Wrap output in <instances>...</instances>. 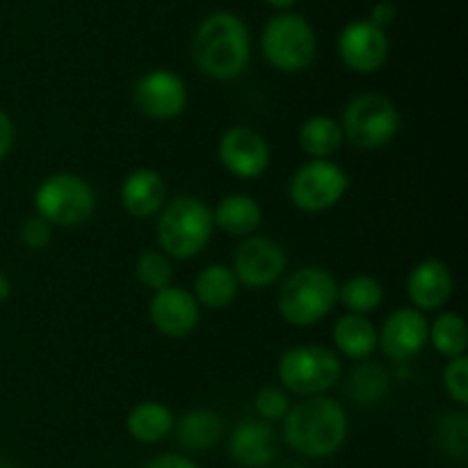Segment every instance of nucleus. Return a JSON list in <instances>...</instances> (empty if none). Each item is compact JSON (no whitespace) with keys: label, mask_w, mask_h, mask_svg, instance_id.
<instances>
[{"label":"nucleus","mask_w":468,"mask_h":468,"mask_svg":"<svg viewBox=\"0 0 468 468\" xmlns=\"http://www.w3.org/2000/svg\"><path fill=\"white\" fill-rule=\"evenodd\" d=\"M190 55L195 67L210 80H236L250 67V27L233 12L219 9L208 14L192 35Z\"/></svg>","instance_id":"f257e3e1"},{"label":"nucleus","mask_w":468,"mask_h":468,"mask_svg":"<svg viewBox=\"0 0 468 468\" xmlns=\"http://www.w3.org/2000/svg\"><path fill=\"white\" fill-rule=\"evenodd\" d=\"M350 432V420L338 400L324 396L304 398L283 419V441L297 455L324 460L336 455Z\"/></svg>","instance_id":"f03ea898"},{"label":"nucleus","mask_w":468,"mask_h":468,"mask_svg":"<svg viewBox=\"0 0 468 468\" xmlns=\"http://www.w3.org/2000/svg\"><path fill=\"white\" fill-rule=\"evenodd\" d=\"M213 208L201 197L176 195L163 206L155 222L158 250L172 261H192L213 240Z\"/></svg>","instance_id":"7ed1b4c3"},{"label":"nucleus","mask_w":468,"mask_h":468,"mask_svg":"<svg viewBox=\"0 0 468 468\" xmlns=\"http://www.w3.org/2000/svg\"><path fill=\"white\" fill-rule=\"evenodd\" d=\"M338 306V279L320 265H304L279 286L277 311L291 327H314Z\"/></svg>","instance_id":"20e7f679"},{"label":"nucleus","mask_w":468,"mask_h":468,"mask_svg":"<svg viewBox=\"0 0 468 468\" xmlns=\"http://www.w3.org/2000/svg\"><path fill=\"white\" fill-rule=\"evenodd\" d=\"M265 62L282 73H302L315 62L318 37L302 14L282 12L265 23L261 32Z\"/></svg>","instance_id":"39448f33"},{"label":"nucleus","mask_w":468,"mask_h":468,"mask_svg":"<svg viewBox=\"0 0 468 468\" xmlns=\"http://www.w3.org/2000/svg\"><path fill=\"white\" fill-rule=\"evenodd\" d=\"M341 375V356L332 347L315 343L288 347L277 364V378L283 391L302 398L324 396L336 387Z\"/></svg>","instance_id":"423d86ee"},{"label":"nucleus","mask_w":468,"mask_h":468,"mask_svg":"<svg viewBox=\"0 0 468 468\" xmlns=\"http://www.w3.org/2000/svg\"><path fill=\"white\" fill-rule=\"evenodd\" d=\"M35 210L50 227H80L94 215L96 192L80 174H50L37 186Z\"/></svg>","instance_id":"0eeeda50"},{"label":"nucleus","mask_w":468,"mask_h":468,"mask_svg":"<svg viewBox=\"0 0 468 468\" xmlns=\"http://www.w3.org/2000/svg\"><path fill=\"white\" fill-rule=\"evenodd\" d=\"M343 137L361 151L384 149L400 131V110L388 96L366 91L343 110Z\"/></svg>","instance_id":"6e6552de"},{"label":"nucleus","mask_w":468,"mask_h":468,"mask_svg":"<svg viewBox=\"0 0 468 468\" xmlns=\"http://www.w3.org/2000/svg\"><path fill=\"white\" fill-rule=\"evenodd\" d=\"M350 190V176L334 160H306L288 181V199L302 213H324L341 204Z\"/></svg>","instance_id":"1a4fd4ad"},{"label":"nucleus","mask_w":468,"mask_h":468,"mask_svg":"<svg viewBox=\"0 0 468 468\" xmlns=\"http://www.w3.org/2000/svg\"><path fill=\"white\" fill-rule=\"evenodd\" d=\"M288 268V254L274 238L254 233L242 238L233 251L231 270L240 288L263 291L283 279Z\"/></svg>","instance_id":"9d476101"},{"label":"nucleus","mask_w":468,"mask_h":468,"mask_svg":"<svg viewBox=\"0 0 468 468\" xmlns=\"http://www.w3.org/2000/svg\"><path fill=\"white\" fill-rule=\"evenodd\" d=\"M133 103L137 112L155 122H169L186 112L187 87L169 69H151L133 82Z\"/></svg>","instance_id":"9b49d317"},{"label":"nucleus","mask_w":468,"mask_h":468,"mask_svg":"<svg viewBox=\"0 0 468 468\" xmlns=\"http://www.w3.org/2000/svg\"><path fill=\"white\" fill-rule=\"evenodd\" d=\"M218 158L231 176L254 181L268 172L272 149L263 133H259L256 128L231 126L219 137Z\"/></svg>","instance_id":"f8f14e48"},{"label":"nucleus","mask_w":468,"mask_h":468,"mask_svg":"<svg viewBox=\"0 0 468 468\" xmlns=\"http://www.w3.org/2000/svg\"><path fill=\"white\" fill-rule=\"evenodd\" d=\"M430 346V320L414 306H400L378 329V347L393 364L416 359Z\"/></svg>","instance_id":"ddd939ff"},{"label":"nucleus","mask_w":468,"mask_h":468,"mask_svg":"<svg viewBox=\"0 0 468 468\" xmlns=\"http://www.w3.org/2000/svg\"><path fill=\"white\" fill-rule=\"evenodd\" d=\"M341 62L359 76L378 73L388 58V35L382 27L373 26L368 18L350 21L341 30L336 41Z\"/></svg>","instance_id":"4468645a"},{"label":"nucleus","mask_w":468,"mask_h":468,"mask_svg":"<svg viewBox=\"0 0 468 468\" xmlns=\"http://www.w3.org/2000/svg\"><path fill=\"white\" fill-rule=\"evenodd\" d=\"M149 320L167 338H186L199 327L201 306L187 288L172 286L155 291L149 300Z\"/></svg>","instance_id":"2eb2a0df"},{"label":"nucleus","mask_w":468,"mask_h":468,"mask_svg":"<svg viewBox=\"0 0 468 468\" xmlns=\"http://www.w3.org/2000/svg\"><path fill=\"white\" fill-rule=\"evenodd\" d=\"M455 292L452 270L441 259H423L407 277V297L420 314H439Z\"/></svg>","instance_id":"dca6fc26"},{"label":"nucleus","mask_w":468,"mask_h":468,"mask_svg":"<svg viewBox=\"0 0 468 468\" xmlns=\"http://www.w3.org/2000/svg\"><path fill=\"white\" fill-rule=\"evenodd\" d=\"M277 455V430L261 419L240 420L229 437V457L240 468H268Z\"/></svg>","instance_id":"f3484780"},{"label":"nucleus","mask_w":468,"mask_h":468,"mask_svg":"<svg viewBox=\"0 0 468 468\" xmlns=\"http://www.w3.org/2000/svg\"><path fill=\"white\" fill-rule=\"evenodd\" d=\"M122 208L135 219H151L167 204V183L160 172L137 167L128 174L119 187Z\"/></svg>","instance_id":"a211bd4d"},{"label":"nucleus","mask_w":468,"mask_h":468,"mask_svg":"<svg viewBox=\"0 0 468 468\" xmlns=\"http://www.w3.org/2000/svg\"><path fill=\"white\" fill-rule=\"evenodd\" d=\"M261 222H263V208L247 192H231L222 197L213 208L215 229L238 240L259 233Z\"/></svg>","instance_id":"6ab92c4d"},{"label":"nucleus","mask_w":468,"mask_h":468,"mask_svg":"<svg viewBox=\"0 0 468 468\" xmlns=\"http://www.w3.org/2000/svg\"><path fill=\"white\" fill-rule=\"evenodd\" d=\"M190 292L195 295L197 304L201 309L224 311L238 300V295H240V283H238L231 265L210 263L199 270Z\"/></svg>","instance_id":"aec40b11"},{"label":"nucleus","mask_w":468,"mask_h":468,"mask_svg":"<svg viewBox=\"0 0 468 468\" xmlns=\"http://www.w3.org/2000/svg\"><path fill=\"white\" fill-rule=\"evenodd\" d=\"M332 341L336 347L338 356H346L352 361H366L375 355L378 350V327L366 315L343 314L341 318L334 323Z\"/></svg>","instance_id":"412c9836"},{"label":"nucleus","mask_w":468,"mask_h":468,"mask_svg":"<svg viewBox=\"0 0 468 468\" xmlns=\"http://www.w3.org/2000/svg\"><path fill=\"white\" fill-rule=\"evenodd\" d=\"M174 425H176L174 411L158 400L137 402L126 416V430L131 439L144 446H154L167 439L174 432Z\"/></svg>","instance_id":"4be33fe9"},{"label":"nucleus","mask_w":468,"mask_h":468,"mask_svg":"<svg viewBox=\"0 0 468 468\" xmlns=\"http://www.w3.org/2000/svg\"><path fill=\"white\" fill-rule=\"evenodd\" d=\"M174 430H176V439L183 451L204 452L218 446L224 434V423L218 411L197 407V410L186 411L176 420Z\"/></svg>","instance_id":"5701e85b"},{"label":"nucleus","mask_w":468,"mask_h":468,"mask_svg":"<svg viewBox=\"0 0 468 468\" xmlns=\"http://www.w3.org/2000/svg\"><path fill=\"white\" fill-rule=\"evenodd\" d=\"M346 142L343 137L341 122L329 114H314L306 122H302L297 131V144L309 155V160H332Z\"/></svg>","instance_id":"b1692460"},{"label":"nucleus","mask_w":468,"mask_h":468,"mask_svg":"<svg viewBox=\"0 0 468 468\" xmlns=\"http://www.w3.org/2000/svg\"><path fill=\"white\" fill-rule=\"evenodd\" d=\"M391 375L382 364L373 359L359 361L347 379V396L359 407H375L388 396Z\"/></svg>","instance_id":"393cba45"},{"label":"nucleus","mask_w":468,"mask_h":468,"mask_svg":"<svg viewBox=\"0 0 468 468\" xmlns=\"http://www.w3.org/2000/svg\"><path fill=\"white\" fill-rule=\"evenodd\" d=\"M382 302L384 286L373 274H352L346 282L338 283V304H343L346 314L366 315L368 318L370 314H375L382 306Z\"/></svg>","instance_id":"a878e982"},{"label":"nucleus","mask_w":468,"mask_h":468,"mask_svg":"<svg viewBox=\"0 0 468 468\" xmlns=\"http://www.w3.org/2000/svg\"><path fill=\"white\" fill-rule=\"evenodd\" d=\"M430 346L446 356L448 361L466 356L468 329L466 320L455 311H439L437 318L430 323Z\"/></svg>","instance_id":"bb28decb"},{"label":"nucleus","mask_w":468,"mask_h":468,"mask_svg":"<svg viewBox=\"0 0 468 468\" xmlns=\"http://www.w3.org/2000/svg\"><path fill=\"white\" fill-rule=\"evenodd\" d=\"M135 279L149 291H163V288L172 286L174 279V263L167 254L160 250H144L135 259Z\"/></svg>","instance_id":"cd10ccee"},{"label":"nucleus","mask_w":468,"mask_h":468,"mask_svg":"<svg viewBox=\"0 0 468 468\" xmlns=\"http://www.w3.org/2000/svg\"><path fill=\"white\" fill-rule=\"evenodd\" d=\"M291 393L283 391L282 387H263L254 398V410L256 416L265 423H277V420L286 419L291 411Z\"/></svg>","instance_id":"c85d7f7f"},{"label":"nucleus","mask_w":468,"mask_h":468,"mask_svg":"<svg viewBox=\"0 0 468 468\" xmlns=\"http://www.w3.org/2000/svg\"><path fill=\"white\" fill-rule=\"evenodd\" d=\"M466 437L468 425L466 414H451L439 428V441H441L443 451L451 457H464L466 455Z\"/></svg>","instance_id":"c756f323"},{"label":"nucleus","mask_w":468,"mask_h":468,"mask_svg":"<svg viewBox=\"0 0 468 468\" xmlns=\"http://www.w3.org/2000/svg\"><path fill=\"white\" fill-rule=\"evenodd\" d=\"M443 388L460 407L468 405V356L451 359L443 368Z\"/></svg>","instance_id":"7c9ffc66"},{"label":"nucleus","mask_w":468,"mask_h":468,"mask_svg":"<svg viewBox=\"0 0 468 468\" xmlns=\"http://www.w3.org/2000/svg\"><path fill=\"white\" fill-rule=\"evenodd\" d=\"M53 240V227H50L46 219H41L39 215L35 218H27L21 227V242L32 251H41L50 245Z\"/></svg>","instance_id":"2f4dec72"},{"label":"nucleus","mask_w":468,"mask_h":468,"mask_svg":"<svg viewBox=\"0 0 468 468\" xmlns=\"http://www.w3.org/2000/svg\"><path fill=\"white\" fill-rule=\"evenodd\" d=\"M396 16H398V9H396V3H393V0H378V3L370 7L368 21L373 23V26L387 30V27L396 21Z\"/></svg>","instance_id":"473e14b6"},{"label":"nucleus","mask_w":468,"mask_h":468,"mask_svg":"<svg viewBox=\"0 0 468 468\" xmlns=\"http://www.w3.org/2000/svg\"><path fill=\"white\" fill-rule=\"evenodd\" d=\"M16 142V128H14L12 117L5 110H0V160L7 158Z\"/></svg>","instance_id":"72a5a7b5"},{"label":"nucleus","mask_w":468,"mask_h":468,"mask_svg":"<svg viewBox=\"0 0 468 468\" xmlns=\"http://www.w3.org/2000/svg\"><path fill=\"white\" fill-rule=\"evenodd\" d=\"M144 468H201L199 464L186 455H176V452H165V455L154 457L144 464Z\"/></svg>","instance_id":"f704fd0d"},{"label":"nucleus","mask_w":468,"mask_h":468,"mask_svg":"<svg viewBox=\"0 0 468 468\" xmlns=\"http://www.w3.org/2000/svg\"><path fill=\"white\" fill-rule=\"evenodd\" d=\"M9 295H12V282H9L7 274L0 270V304H5V302L9 300Z\"/></svg>","instance_id":"c9c22d12"},{"label":"nucleus","mask_w":468,"mask_h":468,"mask_svg":"<svg viewBox=\"0 0 468 468\" xmlns=\"http://www.w3.org/2000/svg\"><path fill=\"white\" fill-rule=\"evenodd\" d=\"M270 7H277V9H288L297 3V0H265Z\"/></svg>","instance_id":"e433bc0d"},{"label":"nucleus","mask_w":468,"mask_h":468,"mask_svg":"<svg viewBox=\"0 0 468 468\" xmlns=\"http://www.w3.org/2000/svg\"><path fill=\"white\" fill-rule=\"evenodd\" d=\"M279 468H304V466L295 464V462H291V464H283V466H279Z\"/></svg>","instance_id":"4c0bfd02"},{"label":"nucleus","mask_w":468,"mask_h":468,"mask_svg":"<svg viewBox=\"0 0 468 468\" xmlns=\"http://www.w3.org/2000/svg\"><path fill=\"white\" fill-rule=\"evenodd\" d=\"M0 452H3V443H0Z\"/></svg>","instance_id":"58836bf2"}]
</instances>
